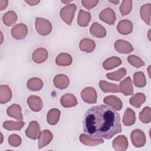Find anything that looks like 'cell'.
Here are the masks:
<instances>
[{"label": "cell", "instance_id": "6da1fadb", "mask_svg": "<svg viewBox=\"0 0 151 151\" xmlns=\"http://www.w3.org/2000/svg\"><path fill=\"white\" fill-rule=\"evenodd\" d=\"M83 124L85 134L92 139H110L122 132L120 115L107 105H98L88 109Z\"/></svg>", "mask_w": 151, "mask_h": 151}, {"label": "cell", "instance_id": "7a4b0ae2", "mask_svg": "<svg viewBox=\"0 0 151 151\" xmlns=\"http://www.w3.org/2000/svg\"><path fill=\"white\" fill-rule=\"evenodd\" d=\"M76 8L77 6L74 4H71L67 5L60 10L61 19L68 25H70L73 22Z\"/></svg>", "mask_w": 151, "mask_h": 151}, {"label": "cell", "instance_id": "3957f363", "mask_svg": "<svg viewBox=\"0 0 151 151\" xmlns=\"http://www.w3.org/2000/svg\"><path fill=\"white\" fill-rule=\"evenodd\" d=\"M35 29L40 35L46 36L51 33L52 31V25L47 19L36 18Z\"/></svg>", "mask_w": 151, "mask_h": 151}, {"label": "cell", "instance_id": "277c9868", "mask_svg": "<svg viewBox=\"0 0 151 151\" xmlns=\"http://www.w3.org/2000/svg\"><path fill=\"white\" fill-rule=\"evenodd\" d=\"M132 142L136 147H143L146 142V138L144 132L140 129L133 130L130 134Z\"/></svg>", "mask_w": 151, "mask_h": 151}, {"label": "cell", "instance_id": "5b68a950", "mask_svg": "<svg viewBox=\"0 0 151 151\" xmlns=\"http://www.w3.org/2000/svg\"><path fill=\"white\" fill-rule=\"evenodd\" d=\"M81 97L83 100L87 103L93 104L97 102V93L92 87L84 88L81 92Z\"/></svg>", "mask_w": 151, "mask_h": 151}, {"label": "cell", "instance_id": "8992f818", "mask_svg": "<svg viewBox=\"0 0 151 151\" xmlns=\"http://www.w3.org/2000/svg\"><path fill=\"white\" fill-rule=\"evenodd\" d=\"M28 34V28L24 24L20 23L15 25L11 29V35L16 40L24 39Z\"/></svg>", "mask_w": 151, "mask_h": 151}, {"label": "cell", "instance_id": "52a82bcc", "mask_svg": "<svg viewBox=\"0 0 151 151\" xmlns=\"http://www.w3.org/2000/svg\"><path fill=\"white\" fill-rule=\"evenodd\" d=\"M41 134L40 127L36 121H31L25 130L26 136L31 139L35 140L39 139Z\"/></svg>", "mask_w": 151, "mask_h": 151}, {"label": "cell", "instance_id": "ba28073f", "mask_svg": "<svg viewBox=\"0 0 151 151\" xmlns=\"http://www.w3.org/2000/svg\"><path fill=\"white\" fill-rule=\"evenodd\" d=\"M114 47L115 50L120 54H129L133 51L132 45L124 40H118L116 41Z\"/></svg>", "mask_w": 151, "mask_h": 151}, {"label": "cell", "instance_id": "9c48e42d", "mask_svg": "<svg viewBox=\"0 0 151 151\" xmlns=\"http://www.w3.org/2000/svg\"><path fill=\"white\" fill-rule=\"evenodd\" d=\"M99 18L109 25H113L116 19V17L114 11L111 8H107L101 11Z\"/></svg>", "mask_w": 151, "mask_h": 151}, {"label": "cell", "instance_id": "30bf717a", "mask_svg": "<svg viewBox=\"0 0 151 151\" xmlns=\"http://www.w3.org/2000/svg\"><path fill=\"white\" fill-rule=\"evenodd\" d=\"M119 88L124 96L132 95L133 94V86L131 78L127 77L122 81L119 84Z\"/></svg>", "mask_w": 151, "mask_h": 151}, {"label": "cell", "instance_id": "8fae6325", "mask_svg": "<svg viewBox=\"0 0 151 151\" xmlns=\"http://www.w3.org/2000/svg\"><path fill=\"white\" fill-rule=\"evenodd\" d=\"M112 146L117 151H124L128 147V140L125 136L120 135L113 140Z\"/></svg>", "mask_w": 151, "mask_h": 151}, {"label": "cell", "instance_id": "7c38bea8", "mask_svg": "<svg viewBox=\"0 0 151 151\" xmlns=\"http://www.w3.org/2000/svg\"><path fill=\"white\" fill-rule=\"evenodd\" d=\"M27 103L30 109L35 112L40 111L43 107V103L41 98L37 96H30L27 99Z\"/></svg>", "mask_w": 151, "mask_h": 151}, {"label": "cell", "instance_id": "4fadbf2b", "mask_svg": "<svg viewBox=\"0 0 151 151\" xmlns=\"http://www.w3.org/2000/svg\"><path fill=\"white\" fill-rule=\"evenodd\" d=\"M54 86L60 90H63L68 87L70 84V80L68 77L64 74H57L53 80Z\"/></svg>", "mask_w": 151, "mask_h": 151}, {"label": "cell", "instance_id": "5bb4252c", "mask_svg": "<svg viewBox=\"0 0 151 151\" xmlns=\"http://www.w3.org/2000/svg\"><path fill=\"white\" fill-rule=\"evenodd\" d=\"M48 51L44 48H37L32 54V59L37 64L44 63L48 58Z\"/></svg>", "mask_w": 151, "mask_h": 151}, {"label": "cell", "instance_id": "9a60e30c", "mask_svg": "<svg viewBox=\"0 0 151 151\" xmlns=\"http://www.w3.org/2000/svg\"><path fill=\"white\" fill-rule=\"evenodd\" d=\"M117 31L122 35H128L133 31V24L127 19L120 21L117 25Z\"/></svg>", "mask_w": 151, "mask_h": 151}, {"label": "cell", "instance_id": "2e32d148", "mask_svg": "<svg viewBox=\"0 0 151 151\" xmlns=\"http://www.w3.org/2000/svg\"><path fill=\"white\" fill-rule=\"evenodd\" d=\"M60 103L65 108H69L76 106L78 102L76 96L71 93L64 94L60 99Z\"/></svg>", "mask_w": 151, "mask_h": 151}, {"label": "cell", "instance_id": "e0dca14e", "mask_svg": "<svg viewBox=\"0 0 151 151\" xmlns=\"http://www.w3.org/2000/svg\"><path fill=\"white\" fill-rule=\"evenodd\" d=\"M21 110V107L19 105L17 104H13L8 107L6 113L9 117H13L17 120L22 121L23 116Z\"/></svg>", "mask_w": 151, "mask_h": 151}, {"label": "cell", "instance_id": "ac0fdd59", "mask_svg": "<svg viewBox=\"0 0 151 151\" xmlns=\"http://www.w3.org/2000/svg\"><path fill=\"white\" fill-rule=\"evenodd\" d=\"M53 134L48 130H44L41 132L38 140V148L41 149L48 145L52 140Z\"/></svg>", "mask_w": 151, "mask_h": 151}, {"label": "cell", "instance_id": "d6986e66", "mask_svg": "<svg viewBox=\"0 0 151 151\" xmlns=\"http://www.w3.org/2000/svg\"><path fill=\"white\" fill-rule=\"evenodd\" d=\"M90 32L96 38H103L106 36V30L101 25L97 22H94L90 27Z\"/></svg>", "mask_w": 151, "mask_h": 151}, {"label": "cell", "instance_id": "ffe728a7", "mask_svg": "<svg viewBox=\"0 0 151 151\" xmlns=\"http://www.w3.org/2000/svg\"><path fill=\"white\" fill-rule=\"evenodd\" d=\"M103 102L106 104L112 106L116 110H121L122 108L123 104L121 100L116 96L111 95L106 97L103 100Z\"/></svg>", "mask_w": 151, "mask_h": 151}, {"label": "cell", "instance_id": "44dd1931", "mask_svg": "<svg viewBox=\"0 0 151 151\" xmlns=\"http://www.w3.org/2000/svg\"><path fill=\"white\" fill-rule=\"evenodd\" d=\"M12 98V91L7 85H1L0 86V103L5 104L11 100Z\"/></svg>", "mask_w": 151, "mask_h": 151}, {"label": "cell", "instance_id": "7402d4cb", "mask_svg": "<svg viewBox=\"0 0 151 151\" xmlns=\"http://www.w3.org/2000/svg\"><path fill=\"white\" fill-rule=\"evenodd\" d=\"M95 42L89 38H83L79 43V48L82 51L86 52H91L95 49Z\"/></svg>", "mask_w": 151, "mask_h": 151}, {"label": "cell", "instance_id": "603a6c76", "mask_svg": "<svg viewBox=\"0 0 151 151\" xmlns=\"http://www.w3.org/2000/svg\"><path fill=\"white\" fill-rule=\"evenodd\" d=\"M121 64V59L119 57L113 56L106 60L103 63V67L106 70H110L119 66Z\"/></svg>", "mask_w": 151, "mask_h": 151}, {"label": "cell", "instance_id": "cb8c5ba5", "mask_svg": "<svg viewBox=\"0 0 151 151\" xmlns=\"http://www.w3.org/2000/svg\"><path fill=\"white\" fill-rule=\"evenodd\" d=\"M99 84L100 89L104 93H117L120 91L119 87L116 84L110 83L104 80H100Z\"/></svg>", "mask_w": 151, "mask_h": 151}, {"label": "cell", "instance_id": "d4e9b609", "mask_svg": "<svg viewBox=\"0 0 151 151\" xmlns=\"http://www.w3.org/2000/svg\"><path fill=\"white\" fill-rule=\"evenodd\" d=\"M123 123L125 126H130L134 124L136 122V115L134 111L130 108H127L124 111L123 117Z\"/></svg>", "mask_w": 151, "mask_h": 151}, {"label": "cell", "instance_id": "484cf974", "mask_svg": "<svg viewBox=\"0 0 151 151\" xmlns=\"http://www.w3.org/2000/svg\"><path fill=\"white\" fill-rule=\"evenodd\" d=\"M73 58L67 53L62 52L57 55L55 58V63L60 66H68L72 64Z\"/></svg>", "mask_w": 151, "mask_h": 151}, {"label": "cell", "instance_id": "4316f807", "mask_svg": "<svg viewBox=\"0 0 151 151\" xmlns=\"http://www.w3.org/2000/svg\"><path fill=\"white\" fill-rule=\"evenodd\" d=\"M91 19V14L88 12L84 11L83 10H80L78 17L77 24L80 27H87Z\"/></svg>", "mask_w": 151, "mask_h": 151}, {"label": "cell", "instance_id": "83f0119b", "mask_svg": "<svg viewBox=\"0 0 151 151\" xmlns=\"http://www.w3.org/2000/svg\"><path fill=\"white\" fill-rule=\"evenodd\" d=\"M60 111L57 109H52L49 110L47 115V121L50 125H55L60 119Z\"/></svg>", "mask_w": 151, "mask_h": 151}, {"label": "cell", "instance_id": "f1b7e54d", "mask_svg": "<svg viewBox=\"0 0 151 151\" xmlns=\"http://www.w3.org/2000/svg\"><path fill=\"white\" fill-rule=\"evenodd\" d=\"M27 86L29 90L39 91L43 87V82L38 77H32L27 81Z\"/></svg>", "mask_w": 151, "mask_h": 151}, {"label": "cell", "instance_id": "f546056e", "mask_svg": "<svg viewBox=\"0 0 151 151\" xmlns=\"http://www.w3.org/2000/svg\"><path fill=\"white\" fill-rule=\"evenodd\" d=\"M146 96L142 93H137L133 95L129 100L131 105L136 108H139L145 102Z\"/></svg>", "mask_w": 151, "mask_h": 151}, {"label": "cell", "instance_id": "4dcf8cb0", "mask_svg": "<svg viewBox=\"0 0 151 151\" xmlns=\"http://www.w3.org/2000/svg\"><path fill=\"white\" fill-rule=\"evenodd\" d=\"M141 18L148 25H150V4L143 5L140 9Z\"/></svg>", "mask_w": 151, "mask_h": 151}, {"label": "cell", "instance_id": "1f68e13d", "mask_svg": "<svg viewBox=\"0 0 151 151\" xmlns=\"http://www.w3.org/2000/svg\"><path fill=\"white\" fill-rule=\"evenodd\" d=\"M80 141L83 144L87 145V146H96L100 144L104 143V140L102 139H92L87 136L86 134H81L79 137Z\"/></svg>", "mask_w": 151, "mask_h": 151}, {"label": "cell", "instance_id": "d6a6232c", "mask_svg": "<svg viewBox=\"0 0 151 151\" xmlns=\"http://www.w3.org/2000/svg\"><path fill=\"white\" fill-rule=\"evenodd\" d=\"M25 123L22 121L14 122L12 120L5 121L3 123V127L8 130H20L24 126Z\"/></svg>", "mask_w": 151, "mask_h": 151}, {"label": "cell", "instance_id": "836d02e7", "mask_svg": "<svg viewBox=\"0 0 151 151\" xmlns=\"http://www.w3.org/2000/svg\"><path fill=\"white\" fill-rule=\"evenodd\" d=\"M2 20L5 25L10 27L16 22L17 20V15L14 11H9L4 15Z\"/></svg>", "mask_w": 151, "mask_h": 151}, {"label": "cell", "instance_id": "e575fe53", "mask_svg": "<svg viewBox=\"0 0 151 151\" xmlns=\"http://www.w3.org/2000/svg\"><path fill=\"white\" fill-rule=\"evenodd\" d=\"M126 70L124 68H121L116 71L107 73L106 74V77L109 80L119 81L126 75Z\"/></svg>", "mask_w": 151, "mask_h": 151}, {"label": "cell", "instance_id": "d590c367", "mask_svg": "<svg viewBox=\"0 0 151 151\" xmlns=\"http://www.w3.org/2000/svg\"><path fill=\"white\" fill-rule=\"evenodd\" d=\"M133 82L137 87H143L146 84L145 76L143 72H136L133 75Z\"/></svg>", "mask_w": 151, "mask_h": 151}, {"label": "cell", "instance_id": "8d00e7d4", "mask_svg": "<svg viewBox=\"0 0 151 151\" xmlns=\"http://www.w3.org/2000/svg\"><path fill=\"white\" fill-rule=\"evenodd\" d=\"M139 118L143 123H149L151 120V110L149 107H145L140 112Z\"/></svg>", "mask_w": 151, "mask_h": 151}, {"label": "cell", "instance_id": "74e56055", "mask_svg": "<svg viewBox=\"0 0 151 151\" xmlns=\"http://www.w3.org/2000/svg\"><path fill=\"white\" fill-rule=\"evenodd\" d=\"M133 2L130 0H124L120 6V11L122 16L128 15L132 11Z\"/></svg>", "mask_w": 151, "mask_h": 151}, {"label": "cell", "instance_id": "f35d334b", "mask_svg": "<svg viewBox=\"0 0 151 151\" xmlns=\"http://www.w3.org/2000/svg\"><path fill=\"white\" fill-rule=\"evenodd\" d=\"M127 61L132 66L136 68H140L145 65L144 61L139 57L134 55L128 56Z\"/></svg>", "mask_w": 151, "mask_h": 151}, {"label": "cell", "instance_id": "ab89813d", "mask_svg": "<svg viewBox=\"0 0 151 151\" xmlns=\"http://www.w3.org/2000/svg\"><path fill=\"white\" fill-rule=\"evenodd\" d=\"M22 140L19 136L16 134H12L8 137V143L12 147H18L21 143Z\"/></svg>", "mask_w": 151, "mask_h": 151}, {"label": "cell", "instance_id": "60d3db41", "mask_svg": "<svg viewBox=\"0 0 151 151\" xmlns=\"http://www.w3.org/2000/svg\"><path fill=\"white\" fill-rule=\"evenodd\" d=\"M99 2L97 0H83L81 3L84 7L90 10V9L94 7Z\"/></svg>", "mask_w": 151, "mask_h": 151}, {"label": "cell", "instance_id": "b9f144b4", "mask_svg": "<svg viewBox=\"0 0 151 151\" xmlns=\"http://www.w3.org/2000/svg\"><path fill=\"white\" fill-rule=\"evenodd\" d=\"M8 4V1L7 0H0V10L3 11L5 9Z\"/></svg>", "mask_w": 151, "mask_h": 151}, {"label": "cell", "instance_id": "7bdbcfd3", "mask_svg": "<svg viewBox=\"0 0 151 151\" xmlns=\"http://www.w3.org/2000/svg\"><path fill=\"white\" fill-rule=\"evenodd\" d=\"M25 2L28 4L30 6H34L37 5L40 1H34V0H28V1H25Z\"/></svg>", "mask_w": 151, "mask_h": 151}, {"label": "cell", "instance_id": "ee69618b", "mask_svg": "<svg viewBox=\"0 0 151 151\" xmlns=\"http://www.w3.org/2000/svg\"><path fill=\"white\" fill-rule=\"evenodd\" d=\"M110 2H111V3H113V4H114L115 5H117V4H119V2H120V1H110Z\"/></svg>", "mask_w": 151, "mask_h": 151}, {"label": "cell", "instance_id": "f6af8a7d", "mask_svg": "<svg viewBox=\"0 0 151 151\" xmlns=\"http://www.w3.org/2000/svg\"><path fill=\"white\" fill-rule=\"evenodd\" d=\"M1 143H2V139H3V136H2V133H1Z\"/></svg>", "mask_w": 151, "mask_h": 151}]
</instances>
